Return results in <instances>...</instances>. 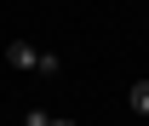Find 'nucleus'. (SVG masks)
Returning <instances> with one entry per match:
<instances>
[{"label": "nucleus", "instance_id": "3", "mask_svg": "<svg viewBox=\"0 0 149 126\" xmlns=\"http://www.w3.org/2000/svg\"><path fill=\"white\" fill-rule=\"evenodd\" d=\"M23 126H52V115H46V109H29V115H23Z\"/></svg>", "mask_w": 149, "mask_h": 126}, {"label": "nucleus", "instance_id": "2", "mask_svg": "<svg viewBox=\"0 0 149 126\" xmlns=\"http://www.w3.org/2000/svg\"><path fill=\"white\" fill-rule=\"evenodd\" d=\"M126 103H132V115H149V80H138V86H132Z\"/></svg>", "mask_w": 149, "mask_h": 126}, {"label": "nucleus", "instance_id": "1", "mask_svg": "<svg viewBox=\"0 0 149 126\" xmlns=\"http://www.w3.org/2000/svg\"><path fill=\"white\" fill-rule=\"evenodd\" d=\"M6 63H12V69H40V46L12 40V46H6Z\"/></svg>", "mask_w": 149, "mask_h": 126}, {"label": "nucleus", "instance_id": "4", "mask_svg": "<svg viewBox=\"0 0 149 126\" xmlns=\"http://www.w3.org/2000/svg\"><path fill=\"white\" fill-rule=\"evenodd\" d=\"M52 126H74V120H57V115H52Z\"/></svg>", "mask_w": 149, "mask_h": 126}]
</instances>
